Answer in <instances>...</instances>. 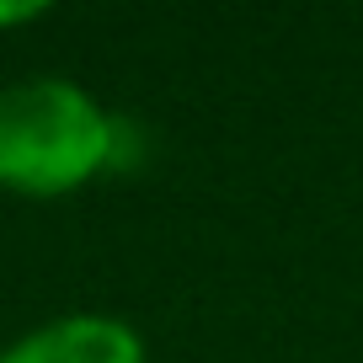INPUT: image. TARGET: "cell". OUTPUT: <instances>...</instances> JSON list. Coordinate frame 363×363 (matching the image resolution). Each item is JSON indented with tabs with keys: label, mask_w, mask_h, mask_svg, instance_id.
Here are the masks:
<instances>
[{
	"label": "cell",
	"mask_w": 363,
	"mask_h": 363,
	"mask_svg": "<svg viewBox=\"0 0 363 363\" xmlns=\"http://www.w3.org/2000/svg\"><path fill=\"white\" fill-rule=\"evenodd\" d=\"M134 123L69 75H27L0 86V193L69 198L128 166Z\"/></svg>",
	"instance_id": "obj_1"
},
{
	"label": "cell",
	"mask_w": 363,
	"mask_h": 363,
	"mask_svg": "<svg viewBox=\"0 0 363 363\" xmlns=\"http://www.w3.org/2000/svg\"><path fill=\"white\" fill-rule=\"evenodd\" d=\"M0 363H150V347L134 320L75 310L22 331L11 347H0Z\"/></svg>",
	"instance_id": "obj_2"
},
{
	"label": "cell",
	"mask_w": 363,
	"mask_h": 363,
	"mask_svg": "<svg viewBox=\"0 0 363 363\" xmlns=\"http://www.w3.org/2000/svg\"><path fill=\"white\" fill-rule=\"evenodd\" d=\"M48 16V6L43 0H0V33H6V27H27V22H43Z\"/></svg>",
	"instance_id": "obj_3"
}]
</instances>
